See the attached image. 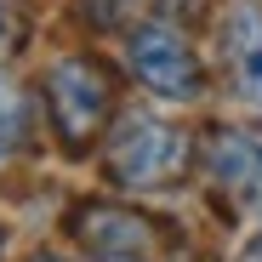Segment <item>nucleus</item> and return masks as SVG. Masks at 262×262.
<instances>
[{
    "label": "nucleus",
    "mask_w": 262,
    "mask_h": 262,
    "mask_svg": "<svg viewBox=\"0 0 262 262\" xmlns=\"http://www.w3.org/2000/svg\"><path fill=\"white\" fill-rule=\"evenodd\" d=\"M188 137L154 114H131L108 137V171L125 188H171L188 171Z\"/></svg>",
    "instance_id": "f257e3e1"
},
{
    "label": "nucleus",
    "mask_w": 262,
    "mask_h": 262,
    "mask_svg": "<svg viewBox=\"0 0 262 262\" xmlns=\"http://www.w3.org/2000/svg\"><path fill=\"white\" fill-rule=\"evenodd\" d=\"M108 97H114V85L92 57H63L46 74V103H52V120H57V137L69 148H85L103 131Z\"/></svg>",
    "instance_id": "f03ea898"
},
{
    "label": "nucleus",
    "mask_w": 262,
    "mask_h": 262,
    "mask_svg": "<svg viewBox=\"0 0 262 262\" xmlns=\"http://www.w3.org/2000/svg\"><path fill=\"white\" fill-rule=\"evenodd\" d=\"M125 57L137 69V80L148 85L154 97H171V103H188L200 97V57L188 52V40L165 23H148L125 40Z\"/></svg>",
    "instance_id": "7ed1b4c3"
},
{
    "label": "nucleus",
    "mask_w": 262,
    "mask_h": 262,
    "mask_svg": "<svg viewBox=\"0 0 262 262\" xmlns=\"http://www.w3.org/2000/svg\"><path fill=\"white\" fill-rule=\"evenodd\" d=\"M74 234H80L85 251H97L103 262H137V256L148 251V239H154L148 216L120 211V205H85V211L74 216Z\"/></svg>",
    "instance_id": "20e7f679"
},
{
    "label": "nucleus",
    "mask_w": 262,
    "mask_h": 262,
    "mask_svg": "<svg viewBox=\"0 0 262 262\" xmlns=\"http://www.w3.org/2000/svg\"><path fill=\"white\" fill-rule=\"evenodd\" d=\"M211 177L228 188L234 205L262 211V137H251V131H216L211 137Z\"/></svg>",
    "instance_id": "39448f33"
},
{
    "label": "nucleus",
    "mask_w": 262,
    "mask_h": 262,
    "mask_svg": "<svg viewBox=\"0 0 262 262\" xmlns=\"http://www.w3.org/2000/svg\"><path fill=\"white\" fill-rule=\"evenodd\" d=\"M228 63L251 103H262V0H245L228 23Z\"/></svg>",
    "instance_id": "423d86ee"
},
{
    "label": "nucleus",
    "mask_w": 262,
    "mask_h": 262,
    "mask_svg": "<svg viewBox=\"0 0 262 262\" xmlns=\"http://www.w3.org/2000/svg\"><path fill=\"white\" fill-rule=\"evenodd\" d=\"M23 143H29V92L12 74H0V160L17 154Z\"/></svg>",
    "instance_id": "0eeeda50"
},
{
    "label": "nucleus",
    "mask_w": 262,
    "mask_h": 262,
    "mask_svg": "<svg viewBox=\"0 0 262 262\" xmlns=\"http://www.w3.org/2000/svg\"><path fill=\"white\" fill-rule=\"evenodd\" d=\"M12 40H17V17H12L6 6H0V57L12 52Z\"/></svg>",
    "instance_id": "6e6552de"
},
{
    "label": "nucleus",
    "mask_w": 262,
    "mask_h": 262,
    "mask_svg": "<svg viewBox=\"0 0 262 262\" xmlns=\"http://www.w3.org/2000/svg\"><path fill=\"white\" fill-rule=\"evenodd\" d=\"M29 262H63V256H52V251H40V256H29Z\"/></svg>",
    "instance_id": "1a4fd4ad"
},
{
    "label": "nucleus",
    "mask_w": 262,
    "mask_h": 262,
    "mask_svg": "<svg viewBox=\"0 0 262 262\" xmlns=\"http://www.w3.org/2000/svg\"><path fill=\"white\" fill-rule=\"evenodd\" d=\"M245 262H262V251H256V245H251V251H245Z\"/></svg>",
    "instance_id": "9d476101"
}]
</instances>
